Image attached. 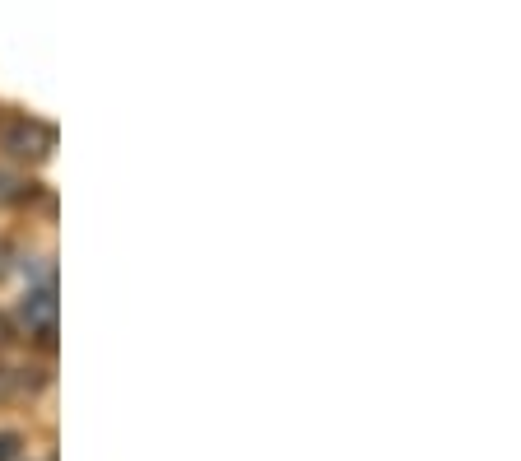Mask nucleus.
<instances>
[{"label": "nucleus", "instance_id": "5", "mask_svg": "<svg viewBox=\"0 0 521 461\" xmlns=\"http://www.w3.org/2000/svg\"><path fill=\"white\" fill-rule=\"evenodd\" d=\"M0 461H19V434H0Z\"/></svg>", "mask_w": 521, "mask_h": 461}, {"label": "nucleus", "instance_id": "1", "mask_svg": "<svg viewBox=\"0 0 521 461\" xmlns=\"http://www.w3.org/2000/svg\"><path fill=\"white\" fill-rule=\"evenodd\" d=\"M56 145V131L47 122H33V117H14L5 126V150L19 154V159H47Z\"/></svg>", "mask_w": 521, "mask_h": 461}, {"label": "nucleus", "instance_id": "2", "mask_svg": "<svg viewBox=\"0 0 521 461\" xmlns=\"http://www.w3.org/2000/svg\"><path fill=\"white\" fill-rule=\"evenodd\" d=\"M19 322H24L42 345H52V336H56V294H52V285L28 289V299L19 303Z\"/></svg>", "mask_w": 521, "mask_h": 461}, {"label": "nucleus", "instance_id": "4", "mask_svg": "<svg viewBox=\"0 0 521 461\" xmlns=\"http://www.w3.org/2000/svg\"><path fill=\"white\" fill-rule=\"evenodd\" d=\"M24 182H19V177H10V173H0V201H14V196H24Z\"/></svg>", "mask_w": 521, "mask_h": 461}, {"label": "nucleus", "instance_id": "3", "mask_svg": "<svg viewBox=\"0 0 521 461\" xmlns=\"http://www.w3.org/2000/svg\"><path fill=\"white\" fill-rule=\"evenodd\" d=\"M24 275H28V280H38V289H42V285H52V266H47V257H38L33 266L24 261Z\"/></svg>", "mask_w": 521, "mask_h": 461}, {"label": "nucleus", "instance_id": "6", "mask_svg": "<svg viewBox=\"0 0 521 461\" xmlns=\"http://www.w3.org/2000/svg\"><path fill=\"white\" fill-rule=\"evenodd\" d=\"M5 340H10V322H5V317H0V345H5Z\"/></svg>", "mask_w": 521, "mask_h": 461}]
</instances>
